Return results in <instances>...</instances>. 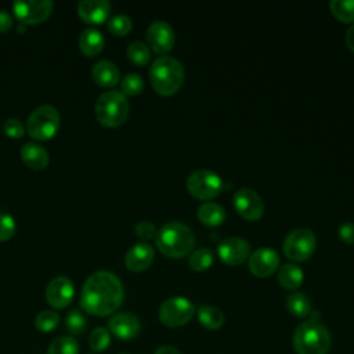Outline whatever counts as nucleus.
<instances>
[{
  "label": "nucleus",
  "mask_w": 354,
  "mask_h": 354,
  "mask_svg": "<svg viewBox=\"0 0 354 354\" xmlns=\"http://www.w3.org/2000/svg\"><path fill=\"white\" fill-rule=\"evenodd\" d=\"M123 296V285L113 272L106 270L95 271L82 288L80 307L91 315L105 317L120 307Z\"/></svg>",
  "instance_id": "nucleus-1"
},
{
  "label": "nucleus",
  "mask_w": 354,
  "mask_h": 354,
  "mask_svg": "<svg viewBox=\"0 0 354 354\" xmlns=\"http://www.w3.org/2000/svg\"><path fill=\"white\" fill-rule=\"evenodd\" d=\"M159 252L171 259H180L191 254L195 246V235L192 230L180 223L169 221L160 227L155 236Z\"/></svg>",
  "instance_id": "nucleus-2"
},
{
  "label": "nucleus",
  "mask_w": 354,
  "mask_h": 354,
  "mask_svg": "<svg viewBox=\"0 0 354 354\" xmlns=\"http://www.w3.org/2000/svg\"><path fill=\"white\" fill-rule=\"evenodd\" d=\"M330 340L328 328L317 319L299 324L293 333V347L297 354H326Z\"/></svg>",
  "instance_id": "nucleus-3"
},
{
  "label": "nucleus",
  "mask_w": 354,
  "mask_h": 354,
  "mask_svg": "<svg viewBox=\"0 0 354 354\" xmlns=\"http://www.w3.org/2000/svg\"><path fill=\"white\" fill-rule=\"evenodd\" d=\"M149 79L156 93L171 95L177 93L184 83V68L178 59L163 55L152 62Z\"/></svg>",
  "instance_id": "nucleus-4"
},
{
  "label": "nucleus",
  "mask_w": 354,
  "mask_h": 354,
  "mask_svg": "<svg viewBox=\"0 0 354 354\" xmlns=\"http://www.w3.org/2000/svg\"><path fill=\"white\" fill-rule=\"evenodd\" d=\"M97 120L108 127H116L124 123L129 116V101L118 90L102 93L95 102Z\"/></svg>",
  "instance_id": "nucleus-5"
},
{
  "label": "nucleus",
  "mask_w": 354,
  "mask_h": 354,
  "mask_svg": "<svg viewBox=\"0 0 354 354\" xmlns=\"http://www.w3.org/2000/svg\"><path fill=\"white\" fill-rule=\"evenodd\" d=\"M59 113L53 105H40L35 108L28 120H26V131L35 140H48L59 129Z\"/></svg>",
  "instance_id": "nucleus-6"
},
{
  "label": "nucleus",
  "mask_w": 354,
  "mask_h": 354,
  "mask_svg": "<svg viewBox=\"0 0 354 354\" xmlns=\"http://www.w3.org/2000/svg\"><path fill=\"white\" fill-rule=\"evenodd\" d=\"M195 314V306L183 296L166 299L159 307V319L167 328H180L188 324Z\"/></svg>",
  "instance_id": "nucleus-7"
},
{
  "label": "nucleus",
  "mask_w": 354,
  "mask_h": 354,
  "mask_svg": "<svg viewBox=\"0 0 354 354\" xmlns=\"http://www.w3.org/2000/svg\"><path fill=\"white\" fill-rule=\"evenodd\" d=\"M317 239L311 230L296 228L290 231L283 241V254L293 261H306L315 250Z\"/></svg>",
  "instance_id": "nucleus-8"
},
{
  "label": "nucleus",
  "mask_w": 354,
  "mask_h": 354,
  "mask_svg": "<svg viewBox=\"0 0 354 354\" xmlns=\"http://www.w3.org/2000/svg\"><path fill=\"white\" fill-rule=\"evenodd\" d=\"M187 189L194 198L209 201L220 194L223 189V180L217 173L212 170L199 169L188 176Z\"/></svg>",
  "instance_id": "nucleus-9"
},
{
  "label": "nucleus",
  "mask_w": 354,
  "mask_h": 354,
  "mask_svg": "<svg viewBox=\"0 0 354 354\" xmlns=\"http://www.w3.org/2000/svg\"><path fill=\"white\" fill-rule=\"evenodd\" d=\"M12 11L21 24H40L47 19L53 11L50 0H18L12 3Z\"/></svg>",
  "instance_id": "nucleus-10"
},
{
  "label": "nucleus",
  "mask_w": 354,
  "mask_h": 354,
  "mask_svg": "<svg viewBox=\"0 0 354 354\" xmlns=\"http://www.w3.org/2000/svg\"><path fill=\"white\" fill-rule=\"evenodd\" d=\"M234 207L236 213L249 221L261 218L264 213V205L257 192L252 188L243 187L234 194Z\"/></svg>",
  "instance_id": "nucleus-11"
},
{
  "label": "nucleus",
  "mask_w": 354,
  "mask_h": 354,
  "mask_svg": "<svg viewBox=\"0 0 354 354\" xmlns=\"http://www.w3.org/2000/svg\"><path fill=\"white\" fill-rule=\"evenodd\" d=\"M218 257L228 266H239L250 256V245L239 236H230L220 242L217 248Z\"/></svg>",
  "instance_id": "nucleus-12"
},
{
  "label": "nucleus",
  "mask_w": 354,
  "mask_h": 354,
  "mask_svg": "<svg viewBox=\"0 0 354 354\" xmlns=\"http://www.w3.org/2000/svg\"><path fill=\"white\" fill-rule=\"evenodd\" d=\"M75 288L68 277L59 275L53 278L46 288L47 303L57 310L65 308L73 299Z\"/></svg>",
  "instance_id": "nucleus-13"
},
{
  "label": "nucleus",
  "mask_w": 354,
  "mask_h": 354,
  "mask_svg": "<svg viewBox=\"0 0 354 354\" xmlns=\"http://www.w3.org/2000/svg\"><path fill=\"white\" fill-rule=\"evenodd\" d=\"M249 270L254 277L267 278L279 267V254L271 248H260L249 256Z\"/></svg>",
  "instance_id": "nucleus-14"
},
{
  "label": "nucleus",
  "mask_w": 354,
  "mask_h": 354,
  "mask_svg": "<svg viewBox=\"0 0 354 354\" xmlns=\"http://www.w3.org/2000/svg\"><path fill=\"white\" fill-rule=\"evenodd\" d=\"M147 40L156 53H166L174 46V30L166 21H153L147 29Z\"/></svg>",
  "instance_id": "nucleus-15"
},
{
  "label": "nucleus",
  "mask_w": 354,
  "mask_h": 354,
  "mask_svg": "<svg viewBox=\"0 0 354 354\" xmlns=\"http://www.w3.org/2000/svg\"><path fill=\"white\" fill-rule=\"evenodd\" d=\"M108 330L120 340L134 339L141 329L140 319L133 313H118L108 321Z\"/></svg>",
  "instance_id": "nucleus-16"
},
{
  "label": "nucleus",
  "mask_w": 354,
  "mask_h": 354,
  "mask_svg": "<svg viewBox=\"0 0 354 354\" xmlns=\"http://www.w3.org/2000/svg\"><path fill=\"white\" fill-rule=\"evenodd\" d=\"M153 257V248L147 242H140L127 250L124 256V264L130 271L140 272L147 270L152 264Z\"/></svg>",
  "instance_id": "nucleus-17"
},
{
  "label": "nucleus",
  "mask_w": 354,
  "mask_h": 354,
  "mask_svg": "<svg viewBox=\"0 0 354 354\" xmlns=\"http://www.w3.org/2000/svg\"><path fill=\"white\" fill-rule=\"evenodd\" d=\"M111 12L108 0H82L77 3V14L87 24H101Z\"/></svg>",
  "instance_id": "nucleus-18"
},
{
  "label": "nucleus",
  "mask_w": 354,
  "mask_h": 354,
  "mask_svg": "<svg viewBox=\"0 0 354 354\" xmlns=\"http://www.w3.org/2000/svg\"><path fill=\"white\" fill-rule=\"evenodd\" d=\"M21 159L30 169H44L48 165L47 149L37 142H25L21 147Z\"/></svg>",
  "instance_id": "nucleus-19"
},
{
  "label": "nucleus",
  "mask_w": 354,
  "mask_h": 354,
  "mask_svg": "<svg viewBox=\"0 0 354 354\" xmlns=\"http://www.w3.org/2000/svg\"><path fill=\"white\" fill-rule=\"evenodd\" d=\"M91 76L97 84L102 87H113L119 82V69L113 62L101 59L93 65Z\"/></svg>",
  "instance_id": "nucleus-20"
},
{
  "label": "nucleus",
  "mask_w": 354,
  "mask_h": 354,
  "mask_svg": "<svg viewBox=\"0 0 354 354\" xmlns=\"http://www.w3.org/2000/svg\"><path fill=\"white\" fill-rule=\"evenodd\" d=\"M104 35L95 28L84 29L79 36V47L84 55L94 57L104 48Z\"/></svg>",
  "instance_id": "nucleus-21"
},
{
  "label": "nucleus",
  "mask_w": 354,
  "mask_h": 354,
  "mask_svg": "<svg viewBox=\"0 0 354 354\" xmlns=\"http://www.w3.org/2000/svg\"><path fill=\"white\" fill-rule=\"evenodd\" d=\"M303 279H304L303 270L293 263H285L278 270V282L285 289L295 290L300 288V285L303 283Z\"/></svg>",
  "instance_id": "nucleus-22"
},
{
  "label": "nucleus",
  "mask_w": 354,
  "mask_h": 354,
  "mask_svg": "<svg viewBox=\"0 0 354 354\" xmlns=\"http://www.w3.org/2000/svg\"><path fill=\"white\" fill-rule=\"evenodd\" d=\"M198 218L207 227H217L225 220V210L214 202H205L198 207Z\"/></svg>",
  "instance_id": "nucleus-23"
},
{
  "label": "nucleus",
  "mask_w": 354,
  "mask_h": 354,
  "mask_svg": "<svg viewBox=\"0 0 354 354\" xmlns=\"http://www.w3.org/2000/svg\"><path fill=\"white\" fill-rule=\"evenodd\" d=\"M198 321L199 324L210 330H217L224 325L225 317L223 311L213 306H202L198 310Z\"/></svg>",
  "instance_id": "nucleus-24"
},
{
  "label": "nucleus",
  "mask_w": 354,
  "mask_h": 354,
  "mask_svg": "<svg viewBox=\"0 0 354 354\" xmlns=\"http://www.w3.org/2000/svg\"><path fill=\"white\" fill-rule=\"evenodd\" d=\"M286 307L295 317L304 318L311 313V300L303 292H293L286 299Z\"/></svg>",
  "instance_id": "nucleus-25"
},
{
  "label": "nucleus",
  "mask_w": 354,
  "mask_h": 354,
  "mask_svg": "<svg viewBox=\"0 0 354 354\" xmlns=\"http://www.w3.org/2000/svg\"><path fill=\"white\" fill-rule=\"evenodd\" d=\"M47 354H79V343L72 336H59L51 342Z\"/></svg>",
  "instance_id": "nucleus-26"
},
{
  "label": "nucleus",
  "mask_w": 354,
  "mask_h": 354,
  "mask_svg": "<svg viewBox=\"0 0 354 354\" xmlns=\"http://www.w3.org/2000/svg\"><path fill=\"white\" fill-rule=\"evenodd\" d=\"M213 260L214 256L209 248H199L191 252L188 263L194 271H205L213 264Z\"/></svg>",
  "instance_id": "nucleus-27"
},
{
  "label": "nucleus",
  "mask_w": 354,
  "mask_h": 354,
  "mask_svg": "<svg viewBox=\"0 0 354 354\" xmlns=\"http://www.w3.org/2000/svg\"><path fill=\"white\" fill-rule=\"evenodd\" d=\"M332 14L342 22H354V0H332L329 3Z\"/></svg>",
  "instance_id": "nucleus-28"
},
{
  "label": "nucleus",
  "mask_w": 354,
  "mask_h": 354,
  "mask_svg": "<svg viewBox=\"0 0 354 354\" xmlns=\"http://www.w3.org/2000/svg\"><path fill=\"white\" fill-rule=\"evenodd\" d=\"M111 344V332L104 328V326H98L95 329H93V332L88 336V346L95 353H101L105 351Z\"/></svg>",
  "instance_id": "nucleus-29"
},
{
  "label": "nucleus",
  "mask_w": 354,
  "mask_h": 354,
  "mask_svg": "<svg viewBox=\"0 0 354 354\" xmlns=\"http://www.w3.org/2000/svg\"><path fill=\"white\" fill-rule=\"evenodd\" d=\"M127 57L136 65H147L149 58H151V53H149V48L145 43H142L140 40H136V41H131L129 44Z\"/></svg>",
  "instance_id": "nucleus-30"
},
{
  "label": "nucleus",
  "mask_w": 354,
  "mask_h": 354,
  "mask_svg": "<svg viewBox=\"0 0 354 354\" xmlns=\"http://www.w3.org/2000/svg\"><path fill=\"white\" fill-rule=\"evenodd\" d=\"M65 329L73 336H79L84 332L86 317L83 315V313L80 310L73 308L68 313V315L65 318Z\"/></svg>",
  "instance_id": "nucleus-31"
},
{
  "label": "nucleus",
  "mask_w": 354,
  "mask_h": 354,
  "mask_svg": "<svg viewBox=\"0 0 354 354\" xmlns=\"http://www.w3.org/2000/svg\"><path fill=\"white\" fill-rule=\"evenodd\" d=\"M59 324V314L53 310L40 311L35 318V326L40 332H51Z\"/></svg>",
  "instance_id": "nucleus-32"
},
{
  "label": "nucleus",
  "mask_w": 354,
  "mask_h": 354,
  "mask_svg": "<svg viewBox=\"0 0 354 354\" xmlns=\"http://www.w3.org/2000/svg\"><path fill=\"white\" fill-rule=\"evenodd\" d=\"M120 88L124 95H137L144 88V80L138 73H127L120 82Z\"/></svg>",
  "instance_id": "nucleus-33"
},
{
  "label": "nucleus",
  "mask_w": 354,
  "mask_h": 354,
  "mask_svg": "<svg viewBox=\"0 0 354 354\" xmlns=\"http://www.w3.org/2000/svg\"><path fill=\"white\" fill-rule=\"evenodd\" d=\"M106 26L113 35L124 36L131 30L133 22H131L130 17H127L126 14H116L108 19Z\"/></svg>",
  "instance_id": "nucleus-34"
},
{
  "label": "nucleus",
  "mask_w": 354,
  "mask_h": 354,
  "mask_svg": "<svg viewBox=\"0 0 354 354\" xmlns=\"http://www.w3.org/2000/svg\"><path fill=\"white\" fill-rule=\"evenodd\" d=\"M15 220L7 213H0V242L10 239L15 232Z\"/></svg>",
  "instance_id": "nucleus-35"
},
{
  "label": "nucleus",
  "mask_w": 354,
  "mask_h": 354,
  "mask_svg": "<svg viewBox=\"0 0 354 354\" xmlns=\"http://www.w3.org/2000/svg\"><path fill=\"white\" fill-rule=\"evenodd\" d=\"M3 129H4V133L11 138H21L25 133V127H24L22 122L17 118L6 119Z\"/></svg>",
  "instance_id": "nucleus-36"
},
{
  "label": "nucleus",
  "mask_w": 354,
  "mask_h": 354,
  "mask_svg": "<svg viewBox=\"0 0 354 354\" xmlns=\"http://www.w3.org/2000/svg\"><path fill=\"white\" fill-rule=\"evenodd\" d=\"M134 231H136V234H137L141 239H144V241L152 239V238H155L156 234H158L156 227H155L151 221H147V220L138 221V223L134 225Z\"/></svg>",
  "instance_id": "nucleus-37"
},
{
  "label": "nucleus",
  "mask_w": 354,
  "mask_h": 354,
  "mask_svg": "<svg viewBox=\"0 0 354 354\" xmlns=\"http://www.w3.org/2000/svg\"><path fill=\"white\" fill-rule=\"evenodd\" d=\"M337 235L343 243L346 245L354 243V224L350 221L343 223L337 230Z\"/></svg>",
  "instance_id": "nucleus-38"
},
{
  "label": "nucleus",
  "mask_w": 354,
  "mask_h": 354,
  "mask_svg": "<svg viewBox=\"0 0 354 354\" xmlns=\"http://www.w3.org/2000/svg\"><path fill=\"white\" fill-rule=\"evenodd\" d=\"M12 17L6 10H0V32H6L12 26Z\"/></svg>",
  "instance_id": "nucleus-39"
},
{
  "label": "nucleus",
  "mask_w": 354,
  "mask_h": 354,
  "mask_svg": "<svg viewBox=\"0 0 354 354\" xmlns=\"http://www.w3.org/2000/svg\"><path fill=\"white\" fill-rule=\"evenodd\" d=\"M155 354H181L174 346L170 344H163L160 347H158V350L155 351Z\"/></svg>",
  "instance_id": "nucleus-40"
},
{
  "label": "nucleus",
  "mask_w": 354,
  "mask_h": 354,
  "mask_svg": "<svg viewBox=\"0 0 354 354\" xmlns=\"http://www.w3.org/2000/svg\"><path fill=\"white\" fill-rule=\"evenodd\" d=\"M346 44L351 51H354V24L346 32Z\"/></svg>",
  "instance_id": "nucleus-41"
},
{
  "label": "nucleus",
  "mask_w": 354,
  "mask_h": 354,
  "mask_svg": "<svg viewBox=\"0 0 354 354\" xmlns=\"http://www.w3.org/2000/svg\"><path fill=\"white\" fill-rule=\"evenodd\" d=\"M90 354H95V353H90Z\"/></svg>",
  "instance_id": "nucleus-42"
}]
</instances>
